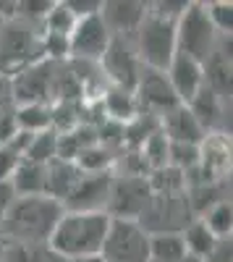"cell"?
Wrapping results in <instances>:
<instances>
[{
	"label": "cell",
	"instance_id": "25",
	"mask_svg": "<svg viewBox=\"0 0 233 262\" xmlns=\"http://www.w3.org/2000/svg\"><path fill=\"white\" fill-rule=\"evenodd\" d=\"M55 158H58V134L55 131L48 128V131H39V134H32V139L24 149V160L48 165Z\"/></svg>",
	"mask_w": 233,
	"mask_h": 262
},
{
	"label": "cell",
	"instance_id": "9",
	"mask_svg": "<svg viewBox=\"0 0 233 262\" xmlns=\"http://www.w3.org/2000/svg\"><path fill=\"white\" fill-rule=\"evenodd\" d=\"M152 196L147 176H113L110 196H108V217L115 221H136L142 210L147 207Z\"/></svg>",
	"mask_w": 233,
	"mask_h": 262
},
{
	"label": "cell",
	"instance_id": "32",
	"mask_svg": "<svg viewBox=\"0 0 233 262\" xmlns=\"http://www.w3.org/2000/svg\"><path fill=\"white\" fill-rule=\"evenodd\" d=\"M16 113V100L11 90V79L0 74V118H8Z\"/></svg>",
	"mask_w": 233,
	"mask_h": 262
},
{
	"label": "cell",
	"instance_id": "17",
	"mask_svg": "<svg viewBox=\"0 0 233 262\" xmlns=\"http://www.w3.org/2000/svg\"><path fill=\"white\" fill-rule=\"evenodd\" d=\"M81 176L84 173L76 168V163L55 158L53 163L45 165V194L50 196V200L63 205V200L74 191V186L79 184Z\"/></svg>",
	"mask_w": 233,
	"mask_h": 262
},
{
	"label": "cell",
	"instance_id": "2",
	"mask_svg": "<svg viewBox=\"0 0 233 262\" xmlns=\"http://www.w3.org/2000/svg\"><path fill=\"white\" fill-rule=\"evenodd\" d=\"M63 215V205L50 200L48 194L39 196H16L11 205L3 226H0V236L11 238L16 244H39L48 242L55 223Z\"/></svg>",
	"mask_w": 233,
	"mask_h": 262
},
{
	"label": "cell",
	"instance_id": "10",
	"mask_svg": "<svg viewBox=\"0 0 233 262\" xmlns=\"http://www.w3.org/2000/svg\"><path fill=\"white\" fill-rule=\"evenodd\" d=\"M102 71L110 76L113 86L126 92H134L136 79L142 74V63L134 48V37H113L105 55L100 58Z\"/></svg>",
	"mask_w": 233,
	"mask_h": 262
},
{
	"label": "cell",
	"instance_id": "12",
	"mask_svg": "<svg viewBox=\"0 0 233 262\" xmlns=\"http://www.w3.org/2000/svg\"><path fill=\"white\" fill-rule=\"evenodd\" d=\"M113 186V173H84L74 191L63 200V210L66 212H105L108 207V196Z\"/></svg>",
	"mask_w": 233,
	"mask_h": 262
},
{
	"label": "cell",
	"instance_id": "28",
	"mask_svg": "<svg viewBox=\"0 0 233 262\" xmlns=\"http://www.w3.org/2000/svg\"><path fill=\"white\" fill-rule=\"evenodd\" d=\"M202 160V147L199 144H173L168 147V165L181 170L183 176H189Z\"/></svg>",
	"mask_w": 233,
	"mask_h": 262
},
{
	"label": "cell",
	"instance_id": "6",
	"mask_svg": "<svg viewBox=\"0 0 233 262\" xmlns=\"http://www.w3.org/2000/svg\"><path fill=\"white\" fill-rule=\"evenodd\" d=\"M194 221L192 207H189L186 191L178 194H152L136 223L150 233H181L189 223Z\"/></svg>",
	"mask_w": 233,
	"mask_h": 262
},
{
	"label": "cell",
	"instance_id": "20",
	"mask_svg": "<svg viewBox=\"0 0 233 262\" xmlns=\"http://www.w3.org/2000/svg\"><path fill=\"white\" fill-rule=\"evenodd\" d=\"M189 257L181 233L150 236V262H183Z\"/></svg>",
	"mask_w": 233,
	"mask_h": 262
},
{
	"label": "cell",
	"instance_id": "19",
	"mask_svg": "<svg viewBox=\"0 0 233 262\" xmlns=\"http://www.w3.org/2000/svg\"><path fill=\"white\" fill-rule=\"evenodd\" d=\"M11 186H13L16 196H39V194H45V165L21 160V165L11 176Z\"/></svg>",
	"mask_w": 233,
	"mask_h": 262
},
{
	"label": "cell",
	"instance_id": "33",
	"mask_svg": "<svg viewBox=\"0 0 233 262\" xmlns=\"http://www.w3.org/2000/svg\"><path fill=\"white\" fill-rule=\"evenodd\" d=\"M233 259V247H230V236H223L215 242V247L209 249V254L202 262H230Z\"/></svg>",
	"mask_w": 233,
	"mask_h": 262
},
{
	"label": "cell",
	"instance_id": "18",
	"mask_svg": "<svg viewBox=\"0 0 233 262\" xmlns=\"http://www.w3.org/2000/svg\"><path fill=\"white\" fill-rule=\"evenodd\" d=\"M223 100L215 95V92H209L207 86H202V90L186 102V107H189V113H192L197 121H199V126L204 128V131H213L215 126H220L225 118H223Z\"/></svg>",
	"mask_w": 233,
	"mask_h": 262
},
{
	"label": "cell",
	"instance_id": "11",
	"mask_svg": "<svg viewBox=\"0 0 233 262\" xmlns=\"http://www.w3.org/2000/svg\"><path fill=\"white\" fill-rule=\"evenodd\" d=\"M110 39L113 37L105 27V21L100 18V13L76 18V24L68 34V55H74V60L81 63H100Z\"/></svg>",
	"mask_w": 233,
	"mask_h": 262
},
{
	"label": "cell",
	"instance_id": "21",
	"mask_svg": "<svg viewBox=\"0 0 233 262\" xmlns=\"http://www.w3.org/2000/svg\"><path fill=\"white\" fill-rule=\"evenodd\" d=\"M16 128L24 134H39V131L53 128V116H50V105H16Z\"/></svg>",
	"mask_w": 233,
	"mask_h": 262
},
{
	"label": "cell",
	"instance_id": "37",
	"mask_svg": "<svg viewBox=\"0 0 233 262\" xmlns=\"http://www.w3.org/2000/svg\"><path fill=\"white\" fill-rule=\"evenodd\" d=\"M183 262H202V259H197V257H186Z\"/></svg>",
	"mask_w": 233,
	"mask_h": 262
},
{
	"label": "cell",
	"instance_id": "24",
	"mask_svg": "<svg viewBox=\"0 0 233 262\" xmlns=\"http://www.w3.org/2000/svg\"><path fill=\"white\" fill-rule=\"evenodd\" d=\"M181 238H183V247H186L189 257H197V259H204L209 254V249L215 247V242H218V238L213 236V231H209L199 217H194V221L181 231Z\"/></svg>",
	"mask_w": 233,
	"mask_h": 262
},
{
	"label": "cell",
	"instance_id": "15",
	"mask_svg": "<svg viewBox=\"0 0 233 262\" xmlns=\"http://www.w3.org/2000/svg\"><path fill=\"white\" fill-rule=\"evenodd\" d=\"M144 16L147 3H134V0H113V3H102L100 8V18L105 21L110 37H134Z\"/></svg>",
	"mask_w": 233,
	"mask_h": 262
},
{
	"label": "cell",
	"instance_id": "30",
	"mask_svg": "<svg viewBox=\"0 0 233 262\" xmlns=\"http://www.w3.org/2000/svg\"><path fill=\"white\" fill-rule=\"evenodd\" d=\"M207 16H209V21H213L218 34L230 37V29H233V6L230 3H209Z\"/></svg>",
	"mask_w": 233,
	"mask_h": 262
},
{
	"label": "cell",
	"instance_id": "4",
	"mask_svg": "<svg viewBox=\"0 0 233 262\" xmlns=\"http://www.w3.org/2000/svg\"><path fill=\"white\" fill-rule=\"evenodd\" d=\"M134 48L144 69L165 71L176 55V24L147 11L144 21L134 34Z\"/></svg>",
	"mask_w": 233,
	"mask_h": 262
},
{
	"label": "cell",
	"instance_id": "13",
	"mask_svg": "<svg viewBox=\"0 0 233 262\" xmlns=\"http://www.w3.org/2000/svg\"><path fill=\"white\" fill-rule=\"evenodd\" d=\"M134 97H136V105L144 107V113H150L155 118L165 116L176 105H181L171 90V84H168L165 71H152V69H144V66H142V74L134 86Z\"/></svg>",
	"mask_w": 233,
	"mask_h": 262
},
{
	"label": "cell",
	"instance_id": "22",
	"mask_svg": "<svg viewBox=\"0 0 233 262\" xmlns=\"http://www.w3.org/2000/svg\"><path fill=\"white\" fill-rule=\"evenodd\" d=\"M32 134H24V131H16V134L0 144V181H11V176L16 173V168L24 160V149L29 144Z\"/></svg>",
	"mask_w": 233,
	"mask_h": 262
},
{
	"label": "cell",
	"instance_id": "34",
	"mask_svg": "<svg viewBox=\"0 0 233 262\" xmlns=\"http://www.w3.org/2000/svg\"><path fill=\"white\" fill-rule=\"evenodd\" d=\"M13 202H16V191H13L11 181H0V226H3V221H6V215H8Z\"/></svg>",
	"mask_w": 233,
	"mask_h": 262
},
{
	"label": "cell",
	"instance_id": "26",
	"mask_svg": "<svg viewBox=\"0 0 233 262\" xmlns=\"http://www.w3.org/2000/svg\"><path fill=\"white\" fill-rule=\"evenodd\" d=\"M113 160H115V152H110L108 147H102L97 142L89 149H84L74 163H76V168L81 173H102V170H110Z\"/></svg>",
	"mask_w": 233,
	"mask_h": 262
},
{
	"label": "cell",
	"instance_id": "8",
	"mask_svg": "<svg viewBox=\"0 0 233 262\" xmlns=\"http://www.w3.org/2000/svg\"><path fill=\"white\" fill-rule=\"evenodd\" d=\"M58 69L60 60H39L34 66H29L27 71H21L18 76L11 79V90H13V100L16 105H50L53 95H55V79H58Z\"/></svg>",
	"mask_w": 233,
	"mask_h": 262
},
{
	"label": "cell",
	"instance_id": "7",
	"mask_svg": "<svg viewBox=\"0 0 233 262\" xmlns=\"http://www.w3.org/2000/svg\"><path fill=\"white\" fill-rule=\"evenodd\" d=\"M102 262H150V233L136 221L110 217L108 236L100 249Z\"/></svg>",
	"mask_w": 233,
	"mask_h": 262
},
{
	"label": "cell",
	"instance_id": "1",
	"mask_svg": "<svg viewBox=\"0 0 233 262\" xmlns=\"http://www.w3.org/2000/svg\"><path fill=\"white\" fill-rule=\"evenodd\" d=\"M108 212H66L55 223L48 247L58 259H92L100 257L102 242L108 236Z\"/></svg>",
	"mask_w": 233,
	"mask_h": 262
},
{
	"label": "cell",
	"instance_id": "38",
	"mask_svg": "<svg viewBox=\"0 0 233 262\" xmlns=\"http://www.w3.org/2000/svg\"><path fill=\"white\" fill-rule=\"evenodd\" d=\"M0 259H3V244H0Z\"/></svg>",
	"mask_w": 233,
	"mask_h": 262
},
{
	"label": "cell",
	"instance_id": "23",
	"mask_svg": "<svg viewBox=\"0 0 233 262\" xmlns=\"http://www.w3.org/2000/svg\"><path fill=\"white\" fill-rule=\"evenodd\" d=\"M102 111L110 116V121H131L139 116V105H136V97L134 92H126V90H118V86H110L108 92H105V105Z\"/></svg>",
	"mask_w": 233,
	"mask_h": 262
},
{
	"label": "cell",
	"instance_id": "29",
	"mask_svg": "<svg viewBox=\"0 0 233 262\" xmlns=\"http://www.w3.org/2000/svg\"><path fill=\"white\" fill-rule=\"evenodd\" d=\"M168 147H171V142H168V137L157 128L155 134L139 147V152H142V158H144L147 168H150V170L165 168V165H168Z\"/></svg>",
	"mask_w": 233,
	"mask_h": 262
},
{
	"label": "cell",
	"instance_id": "31",
	"mask_svg": "<svg viewBox=\"0 0 233 262\" xmlns=\"http://www.w3.org/2000/svg\"><path fill=\"white\" fill-rule=\"evenodd\" d=\"M186 6L189 3H183V0H178V3H171V0H160V3H152V6H147V11L150 13H155V16H160V18H165V21H176L181 18V13L186 11Z\"/></svg>",
	"mask_w": 233,
	"mask_h": 262
},
{
	"label": "cell",
	"instance_id": "3",
	"mask_svg": "<svg viewBox=\"0 0 233 262\" xmlns=\"http://www.w3.org/2000/svg\"><path fill=\"white\" fill-rule=\"evenodd\" d=\"M39 60H45L42 27L18 16L3 21L0 24V74L13 79Z\"/></svg>",
	"mask_w": 233,
	"mask_h": 262
},
{
	"label": "cell",
	"instance_id": "14",
	"mask_svg": "<svg viewBox=\"0 0 233 262\" xmlns=\"http://www.w3.org/2000/svg\"><path fill=\"white\" fill-rule=\"evenodd\" d=\"M165 76H168V84H171V90H173V95L178 97L181 105H186L204 86L202 63L183 55V53L173 55V60L168 63V69H165Z\"/></svg>",
	"mask_w": 233,
	"mask_h": 262
},
{
	"label": "cell",
	"instance_id": "36",
	"mask_svg": "<svg viewBox=\"0 0 233 262\" xmlns=\"http://www.w3.org/2000/svg\"><path fill=\"white\" fill-rule=\"evenodd\" d=\"M74 262H102L100 257H92V259H74Z\"/></svg>",
	"mask_w": 233,
	"mask_h": 262
},
{
	"label": "cell",
	"instance_id": "27",
	"mask_svg": "<svg viewBox=\"0 0 233 262\" xmlns=\"http://www.w3.org/2000/svg\"><path fill=\"white\" fill-rule=\"evenodd\" d=\"M199 221L213 231L215 238H223V236H230V228H233V207H230V200L225 202H218L209 207Z\"/></svg>",
	"mask_w": 233,
	"mask_h": 262
},
{
	"label": "cell",
	"instance_id": "39",
	"mask_svg": "<svg viewBox=\"0 0 233 262\" xmlns=\"http://www.w3.org/2000/svg\"><path fill=\"white\" fill-rule=\"evenodd\" d=\"M0 24H3V18H0Z\"/></svg>",
	"mask_w": 233,
	"mask_h": 262
},
{
	"label": "cell",
	"instance_id": "35",
	"mask_svg": "<svg viewBox=\"0 0 233 262\" xmlns=\"http://www.w3.org/2000/svg\"><path fill=\"white\" fill-rule=\"evenodd\" d=\"M68 6V11L76 16V18H84V16H95V13H100V8H102V3H87V0H81V3H66Z\"/></svg>",
	"mask_w": 233,
	"mask_h": 262
},
{
	"label": "cell",
	"instance_id": "5",
	"mask_svg": "<svg viewBox=\"0 0 233 262\" xmlns=\"http://www.w3.org/2000/svg\"><path fill=\"white\" fill-rule=\"evenodd\" d=\"M223 34L215 32L213 21L207 16V6L202 3H189L181 18L176 21V53H183L204 63L215 53L218 42Z\"/></svg>",
	"mask_w": 233,
	"mask_h": 262
},
{
	"label": "cell",
	"instance_id": "16",
	"mask_svg": "<svg viewBox=\"0 0 233 262\" xmlns=\"http://www.w3.org/2000/svg\"><path fill=\"white\" fill-rule=\"evenodd\" d=\"M160 131L173 144H202L207 139V131L189 113L186 105H176L173 111L160 116Z\"/></svg>",
	"mask_w": 233,
	"mask_h": 262
}]
</instances>
